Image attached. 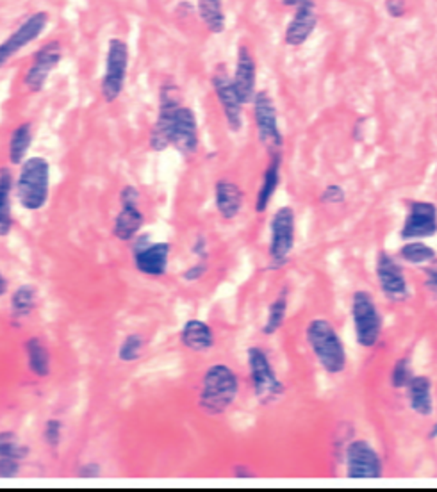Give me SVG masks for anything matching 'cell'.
Returning a JSON list of instances; mask_svg holds the SVG:
<instances>
[{
	"label": "cell",
	"instance_id": "cell-1",
	"mask_svg": "<svg viewBox=\"0 0 437 492\" xmlns=\"http://www.w3.org/2000/svg\"><path fill=\"white\" fill-rule=\"evenodd\" d=\"M240 389V377L229 364H211L200 380L198 408L213 418L223 416L236 403Z\"/></svg>",
	"mask_w": 437,
	"mask_h": 492
},
{
	"label": "cell",
	"instance_id": "cell-2",
	"mask_svg": "<svg viewBox=\"0 0 437 492\" xmlns=\"http://www.w3.org/2000/svg\"><path fill=\"white\" fill-rule=\"evenodd\" d=\"M305 343L318 366L331 377L344 373L348 366L346 346L338 329L327 318H314L305 327Z\"/></svg>",
	"mask_w": 437,
	"mask_h": 492
},
{
	"label": "cell",
	"instance_id": "cell-3",
	"mask_svg": "<svg viewBox=\"0 0 437 492\" xmlns=\"http://www.w3.org/2000/svg\"><path fill=\"white\" fill-rule=\"evenodd\" d=\"M50 197V162L47 157L31 155L20 164L15 179V198L27 212L42 211Z\"/></svg>",
	"mask_w": 437,
	"mask_h": 492
},
{
	"label": "cell",
	"instance_id": "cell-4",
	"mask_svg": "<svg viewBox=\"0 0 437 492\" xmlns=\"http://www.w3.org/2000/svg\"><path fill=\"white\" fill-rule=\"evenodd\" d=\"M246 364L250 388L257 403L272 405L286 394V386L279 379L275 366L272 364V359L264 348L250 346L246 349Z\"/></svg>",
	"mask_w": 437,
	"mask_h": 492
},
{
	"label": "cell",
	"instance_id": "cell-5",
	"mask_svg": "<svg viewBox=\"0 0 437 492\" xmlns=\"http://www.w3.org/2000/svg\"><path fill=\"white\" fill-rule=\"evenodd\" d=\"M350 318L357 345L364 349H372L381 343L384 318L377 305V300L370 291L366 290L353 291L350 300Z\"/></svg>",
	"mask_w": 437,
	"mask_h": 492
},
{
	"label": "cell",
	"instance_id": "cell-6",
	"mask_svg": "<svg viewBox=\"0 0 437 492\" xmlns=\"http://www.w3.org/2000/svg\"><path fill=\"white\" fill-rule=\"evenodd\" d=\"M157 102V116L152 123L148 147L152 152H164L172 147V127L177 116V111L183 105V93L177 83L164 81L159 88Z\"/></svg>",
	"mask_w": 437,
	"mask_h": 492
},
{
	"label": "cell",
	"instance_id": "cell-7",
	"mask_svg": "<svg viewBox=\"0 0 437 492\" xmlns=\"http://www.w3.org/2000/svg\"><path fill=\"white\" fill-rule=\"evenodd\" d=\"M131 52L125 40L109 38L105 50V66L100 81V95L105 103H114L122 97L129 77Z\"/></svg>",
	"mask_w": 437,
	"mask_h": 492
},
{
	"label": "cell",
	"instance_id": "cell-8",
	"mask_svg": "<svg viewBox=\"0 0 437 492\" xmlns=\"http://www.w3.org/2000/svg\"><path fill=\"white\" fill-rule=\"evenodd\" d=\"M296 245V214L290 205L279 207L270 220L268 259L270 270L284 268L292 259Z\"/></svg>",
	"mask_w": 437,
	"mask_h": 492
},
{
	"label": "cell",
	"instance_id": "cell-9",
	"mask_svg": "<svg viewBox=\"0 0 437 492\" xmlns=\"http://www.w3.org/2000/svg\"><path fill=\"white\" fill-rule=\"evenodd\" d=\"M344 475L348 480H379L384 477V460L368 439H350L343 449Z\"/></svg>",
	"mask_w": 437,
	"mask_h": 492
},
{
	"label": "cell",
	"instance_id": "cell-10",
	"mask_svg": "<svg viewBox=\"0 0 437 492\" xmlns=\"http://www.w3.org/2000/svg\"><path fill=\"white\" fill-rule=\"evenodd\" d=\"M120 211L116 212L113 220V238H116L122 243H133L145 227V214L140 207L142 193L134 184H125L120 193Z\"/></svg>",
	"mask_w": 437,
	"mask_h": 492
},
{
	"label": "cell",
	"instance_id": "cell-11",
	"mask_svg": "<svg viewBox=\"0 0 437 492\" xmlns=\"http://www.w3.org/2000/svg\"><path fill=\"white\" fill-rule=\"evenodd\" d=\"M252 113L257 140L268 152H281L284 147V134L279 123V111L273 97L266 90H259L252 100Z\"/></svg>",
	"mask_w": 437,
	"mask_h": 492
},
{
	"label": "cell",
	"instance_id": "cell-12",
	"mask_svg": "<svg viewBox=\"0 0 437 492\" xmlns=\"http://www.w3.org/2000/svg\"><path fill=\"white\" fill-rule=\"evenodd\" d=\"M375 279L381 293L391 303H405L411 298V284L398 255L381 250L375 259Z\"/></svg>",
	"mask_w": 437,
	"mask_h": 492
},
{
	"label": "cell",
	"instance_id": "cell-13",
	"mask_svg": "<svg viewBox=\"0 0 437 492\" xmlns=\"http://www.w3.org/2000/svg\"><path fill=\"white\" fill-rule=\"evenodd\" d=\"M211 86H213L214 97L222 107V113H223V118H225L229 131L234 134L242 133L244 125V103L234 88L233 75H229L225 64H218L214 68V72L211 75Z\"/></svg>",
	"mask_w": 437,
	"mask_h": 492
},
{
	"label": "cell",
	"instance_id": "cell-14",
	"mask_svg": "<svg viewBox=\"0 0 437 492\" xmlns=\"http://www.w3.org/2000/svg\"><path fill=\"white\" fill-rule=\"evenodd\" d=\"M405 218L400 229L402 241L432 240L437 236V205L431 200H407Z\"/></svg>",
	"mask_w": 437,
	"mask_h": 492
},
{
	"label": "cell",
	"instance_id": "cell-15",
	"mask_svg": "<svg viewBox=\"0 0 437 492\" xmlns=\"http://www.w3.org/2000/svg\"><path fill=\"white\" fill-rule=\"evenodd\" d=\"M133 262L138 273L161 279L168 273L172 245L168 241H150V236L140 234L133 243Z\"/></svg>",
	"mask_w": 437,
	"mask_h": 492
},
{
	"label": "cell",
	"instance_id": "cell-16",
	"mask_svg": "<svg viewBox=\"0 0 437 492\" xmlns=\"http://www.w3.org/2000/svg\"><path fill=\"white\" fill-rule=\"evenodd\" d=\"M50 15L47 11L31 13L5 40L0 42V70L25 47L42 38L49 27Z\"/></svg>",
	"mask_w": 437,
	"mask_h": 492
},
{
	"label": "cell",
	"instance_id": "cell-17",
	"mask_svg": "<svg viewBox=\"0 0 437 492\" xmlns=\"http://www.w3.org/2000/svg\"><path fill=\"white\" fill-rule=\"evenodd\" d=\"M63 61V45L59 40H50L35 52L31 64L24 74V86L29 93H42L49 83L52 72Z\"/></svg>",
	"mask_w": 437,
	"mask_h": 492
},
{
	"label": "cell",
	"instance_id": "cell-18",
	"mask_svg": "<svg viewBox=\"0 0 437 492\" xmlns=\"http://www.w3.org/2000/svg\"><path fill=\"white\" fill-rule=\"evenodd\" d=\"M318 22L316 0H303L294 7L292 20L284 29V44L288 47H302L314 34Z\"/></svg>",
	"mask_w": 437,
	"mask_h": 492
},
{
	"label": "cell",
	"instance_id": "cell-19",
	"mask_svg": "<svg viewBox=\"0 0 437 492\" xmlns=\"http://www.w3.org/2000/svg\"><path fill=\"white\" fill-rule=\"evenodd\" d=\"M172 147L184 157H192L200 148L198 118L192 107L181 105L172 127Z\"/></svg>",
	"mask_w": 437,
	"mask_h": 492
},
{
	"label": "cell",
	"instance_id": "cell-20",
	"mask_svg": "<svg viewBox=\"0 0 437 492\" xmlns=\"http://www.w3.org/2000/svg\"><path fill=\"white\" fill-rule=\"evenodd\" d=\"M233 83L244 105L252 103L255 93L259 92L257 90V63L252 50L248 49L244 44H242L236 52Z\"/></svg>",
	"mask_w": 437,
	"mask_h": 492
},
{
	"label": "cell",
	"instance_id": "cell-21",
	"mask_svg": "<svg viewBox=\"0 0 437 492\" xmlns=\"http://www.w3.org/2000/svg\"><path fill=\"white\" fill-rule=\"evenodd\" d=\"M283 181V152H270V161L263 172V179L255 195L253 209L257 214H264L279 192Z\"/></svg>",
	"mask_w": 437,
	"mask_h": 492
},
{
	"label": "cell",
	"instance_id": "cell-22",
	"mask_svg": "<svg viewBox=\"0 0 437 492\" xmlns=\"http://www.w3.org/2000/svg\"><path fill=\"white\" fill-rule=\"evenodd\" d=\"M405 391L407 407L411 412H414L420 418H431L436 410L434 403V384L432 379L427 375H414Z\"/></svg>",
	"mask_w": 437,
	"mask_h": 492
},
{
	"label": "cell",
	"instance_id": "cell-23",
	"mask_svg": "<svg viewBox=\"0 0 437 492\" xmlns=\"http://www.w3.org/2000/svg\"><path fill=\"white\" fill-rule=\"evenodd\" d=\"M244 205L243 190L231 179H220L214 182V207L222 220H236Z\"/></svg>",
	"mask_w": 437,
	"mask_h": 492
},
{
	"label": "cell",
	"instance_id": "cell-24",
	"mask_svg": "<svg viewBox=\"0 0 437 492\" xmlns=\"http://www.w3.org/2000/svg\"><path fill=\"white\" fill-rule=\"evenodd\" d=\"M179 341L186 349H190L194 353H205L216 345V338H214L211 325L202 320H196V318L188 320L183 325V329L179 332Z\"/></svg>",
	"mask_w": 437,
	"mask_h": 492
},
{
	"label": "cell",
	"instance_id": "cell-25",
	"mask_svg": "<svg viewBox=\"0 0 437 492\" xmlns=\"http://www.w3.org/2000/svg\"><path fill=\"white\" fill-rule=\"evenodd\" d=\"M15 177L9 168H0V238H7L15 227L13 218Z\"/></svg>",
	"mask_w": 437,
	"mask_h": 492
},
{
	"label": "cell",
	"instance_id": "cell-26",
	"mask_svg": "<svg viewBox=\"0 0 437 492\" xmlns=\"http://www.w3.org/2000/svg\"><path fill=\"white\" fill-rule=\"evenodd\" d=\"M24 351H25V360H27V369L31 375L36 379H47L52 373V359L47 345L44 343L42 338L33 336L25 339L24 343Z\"/></svg>",
	"mask_w": 437,
	"mask_h": 492
},
{
	"label": "cell",
	"instance_id": "cell-27",
	"mask_svg": "<svg viewBox=\"0 0 437 492\" xmlns=\"http://www.w3.org/2000/svg\"><path fill=\"white\" fill-rule=\"evenodd\" d=\"M288 310H290V288L284 286L268 305L266 320L261 327V334L266 338L275 336L284 327L286 318H288Z\"/></svg>",
	"mask_w": 437,
	"mask_h": 492
},
{
	"label": "cell",
	"instance_id": "cell-28",
	"mask_svg": "<svg viewBox=\"0 0 437 492\" xmlns=\"http://www.w3.org/2000/svg\"><path fill=\"white\" fill-rule=\"evenodd\" d=\"M33 142H35V131H33L31 122H22L11 131V136L7 142V157H9L11 166H20L29 157Z\"/></svg>",
	"mask_w": 437,
	"mask_h": 492
},
{
	"label": "cell",
	"instance_id": "cell-29",
	"mask_svg": "<svg viewBox=\"0 0 437 492\" xmlns=\"http://www.w3.org/2000/svg\"><path fill=\"white\" fill-rule=\"evenodd\" d=\"M196 15L211 34H223L227 29L225 0H196Z\"/></svg>",
	"mask_w": 437,
	"mask_h": 492
},
{
	"label": "cell",
	"instance_id": "cell-30",
	"mask_svg": "<svg viewBox=\"0 0 437 492\" xmlns=\"http://www.w3.org/2000/svg\"><path fill=\"white\" fill-rule=\"evenodd\" d=\"M38 305V290L35 284H20L9 298V312L15 321L27 320Z\"/></svg>",
	"mask_w": 437,
	"mask_h": 492
},
{
	"label": "cell",
	"instance_id": "cell-31",
	"mask_svg": "<svg viewBox=\"0 0 437 492\" xmlns=\"http://www.w3.org/2000/svg\"><path fill=\"white\" fill-rule=\"evenodd\" d=\"M396 255L403 264L423 268L436 259L437 250L434 246L425 243L423 240H414V241H403V245L400 246Z\"/></svg>",
	"mask_w": 437,
	"mask_h": 492
},
{
	"label": "cell",
	"instance_id": "cell-32",
	"mask_svg": "<svg viewBox=\"0 0 437 492\" xmlns=\"http://www.w3.org/2000/svg\"><path fill=\"white\" fill-rule=\"evenodd\" d=\"M31 455V448L22 443V439L13 430L0 432V458H15L25 462Z\"/></svg>",
	"mask_w": 437,
	"mask_h": 492
},
{
	"label": "cell",
	"instance_id": "cell-33",
	"mask_svg": "<svg viewBox=\"0 0 437 492\" xmlns=\"http://www.w3.org/2000/svg\"><path fill=\"white\" fill-rule=\"evenodd\" d=\"M145 338L138 332H133V334H127L122 343L118 346V351H116V357L120 362L124 364H133L136 360L142 359L144 355V349H145Z\"/></svg>",
	"mask_w": 437,
	"mask_h": 492
},
{
	"label": "cell",
	"instance_id": "cell-34",
	"mask_svg": "<svg viewBox=\"0 0 437 492\" xmlns=\"http://www.w3.org/2000/svg\"><path fill=\"white\" fill-rule=\"evenodd\" d=\"M412 377H414L412 360H411L409 355H403V357L396 359L394 364L391 366V371H389V386H391L394 391H403Z\"/></svg>",
	"mask_w": 437,
	"mask_h": 492
},
{
	"label": "cell",
	"instance_id": "cell-35",
	"mask_svg": "<svg viewBox=\"0 0 437 492\" xmlns=\"http://www.w3.org/2000/svg\"><path fill=\"white\" fill-rule=\"evenodd\" d=\"M63 432H65V423L59 418H49L44 425L42 438L50 449H57L63 443Z\"/></svg>",
	"mask_w": 437,
	"mask_h": 492
},
{
	"label": "cell",
	"instance_id": "cell-36",
	"mask_svg": "<svg viewBox=\"0 0 437 492\" xmlns=\"http://www.w3.org/2000/svg\"><path fill=\"white\" fill-rule=\"evenodd\" d=\"M320 203L323 205H343L346 202V192L341 184L331 182L323 188V192L320 193Z\"/></svg>",
	"mask_w": 437,
	"mask_h": 492
},
{
	"label": "cell",
	"instance_id": "cell-37",
	"mask_svg": "<svg viewBox=\"0 0 437 492\" xmlns=\"http://www.w3.org/2000/svg\"><path fill=\"white\" fill-rule=\"evenodd\" d=\"M207 271H209V261H194L190 268H186L181 273V279L188 284H194V282H200L207 275Z\"/></svg>",
	"mask_w": 437,
	"mask_h": 492
},
{
	"label": "cell",
	"instance_id": "cell-38",
	"mask_svg": "<svg viewBox=\"0 0 437 492\" xmlns=\"http://www.w3.org/2000/svg\"><path fill=\"white\" fill-rule=\"evenodd\" d=\"M24 462L15 460V458H0V478L4 480H11L16 478L22 471Z\"/></svg>",
	"mask_w": 437,
	"mask_h": 492
},
{
	"label": "cell",
	"instance_id": "cell-39",
	"mask_svg": "<svg viewBox=\"0 0 437 492\" xmlns=\"http://www.w3.org/2000/svg\"><path fill=\"white\" fill-rule=\"evenodd\" d=\"M77 477L83 478V480H95V478H100L102 477V464H98L95 460L81 464L79 469H77Z\"/></svg>",
	"mask_w": 437,
	"mask_h": 492
},
{
	"label": "cell",
	"instance_id": "cell-40",
	"mask_svg": "<svg viewBox=\"0 0 437 492\" xmlns=\"http://www.w3.org/2000/svg\"><path fill=\"white\" fill-rule=\"evenodd\" d=\"M384 9L389 18L400 20L407 15V0H384Z\"/></svg>",
	"mask_w": 437,
	"mask_h": 492
},
{
	"label": "cell",
	"instance_id": "cell-41",
	"mask_svg": "<svg viewBox=\"0 0 437 492\" xmlns=\"http://www.w3.org/2000/svg\"><path fill=\"white\" fill-rule=\"evenodd\" d=\"M192 253H194V261H209V243L207 238L204 234H196L194 245H192Z\"/></svg>",
	"mask_w": 437,
	"mask_h": 492
},
{
	"label": "cell",
	"instance_id": "cell-42",
	"mask_svg": "<svg viewBox=\"0 0 437 492\" xmlns=\"http://www.w3.org/2000/svg\"><path fill=\"white\" fill-rule=\"evenodd\" d=\"M423 277H425V288L432 295H437V257L427 266H423Z\"/></svg>",
	"mask_w": 437,
	"mask_h": 492
},
{
	"label": "cell",
	"instance_id": "cell-43",
	"mask_svg": "<svg viewBox=\"0 0 437 492\" xmlns=\"http://www.w3.org/2000/svg\"><path fill=\"white\" fill-rule=\"evenodd\" d=\"M236 478H253L255 475L252 473V469L248 467V466H244V464H238V466H234V473H233Z\"/></svg>",
	"mask_w": 437,
	"mask_h": 492
},
{
	"label": "cell",
	"instance_id": "cell-44",
	"mask_svg": "<svg viewBox=\"0 0 437 492\" xmlns=\"http://www.w3.org/2000/svg\"><path fill=\"white\" fill-rule=\"evenodd\" d=\"M9 293V280L5 279V275L0 271V298Z\"/></svg>",
	"mask_w": 437,
	"mask_h": 492
},
{
	"label": "cell",
	"instance_id": "cell-45",
	"mask_svg": "<svg viewBox=\"0 0 437 492\" xmlns=\"http://www.w3.org/2000/svg\"><path fill=\"white\" fill-rule=\"evenodd\" d=\"M427 438H429V441H437V423H434V425L429 428Z\"/></svg>",
	"mask_w": 437,
	"mask_h": 492
},
{
	"label": "cell",
	"instance_id": "cell-46",
	"mask_svg": "<svg viewBox=\"0 0 437 492\" xmlns=\"http://www.w3.org/2000/svg\"><path fill=\"white\" fill-rule=\"evenodd\" d=\"M279 2H281L283 5H286V7H293V9H294V7H296L298 4H302L303 0H279Z\"/></svg>",
	"mask_w": 437,
	"mask_h": 492
},
{
	"label": "cell",
	"instance_id": "cell-47",
	"mask_svg": "<svg viewBox=\"0 0 437 492\" xmlns=\"http://www.w3.org/2000/svg\"><path fill=\"white\" fill-rule=\"evenodd\" d=\"M150 2H154V0H150Z\"/></svg>",
	"mask_w": 437,
	"mask_h": 492
}]
</instances>
